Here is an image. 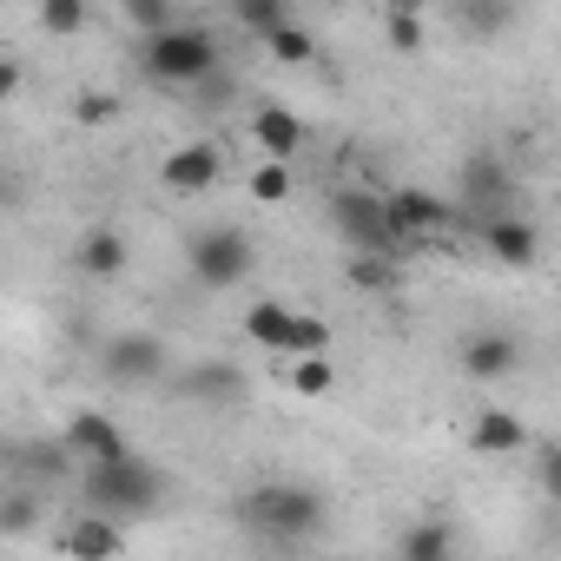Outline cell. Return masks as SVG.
Wrapping results in <instances>:
<instances>
[{"instance_id":"obj_14","label":"cell","mask_w":561,"mask_h":561,"mask_svg":"<svg viewBox=\"0 0 561 561\" xmlns=\"http://www.w3.org/2000/svg\"><path fill=\"white\" fill-rule=\"evenodd\" d=\"M482 244H489V257L495 264H508V271H528L535 257H541V231L522 218V211H502V218H482V225H469Z\"/></svg>"},{"instance_id":"obj_25","label":"cell","mask_w":561,"mask_h":561,"mask_svg":"<svg viewBox=\"0 0 561 561\" xmlns=\"http://www.w3.org/2000/svg\"><path fill=\"white\" fill-rule=\"evenodd\" d=\"M344 277H351L357 291H370V298L403 291V264H383V257H351V264H344Z\"/></svg>"},{"instance_id":"obj_24","label":"cell","mask_w":561,"mask_h":561,"mask_svg":"<svg viewBox=\"0 0 561 561\" xmlns=\"http://www.w3.org/2000/svg\"><path fill=\"white\" fill-rule=\"evenodd\" d=\"M285 21H291L285 0H238V8H231V27H238V34H257V41H271Z\"/></svg>"},{"instance_id":"obj_28","label":"cell","mask_w":561,"mask_h":561,"mask_svg":"<svg viewBox=\"0 0 561 561\" xmlns=\"http://www.w3.org/2000/svg\"><path fill=\"white\" fill-rule=\"evenodd\" d=\"M291 357H331V324L311 318V311H298V318H291V351H285V364H291Z\"/></svg>"},{"instance_id":"obj_30","label":"cell","mask_w":561,"mask_h":561,"mask_svg":"<svg viewBox=\"0 0 561 561\" xmlns=\"http://www.w3.org/2000/svg\"><path fill=\"white\" fill-rule=\"evenodd\" d=\"M285 383H291L298 397H324V390L337 383V370H331V357H291V370H285Z\"/></svg>"},{"instance_id":"obj_2","label":"cell","mask_w":561,"mask_h":561,"mask_svg":"<svg viewBox=\"0 0 561 561\" xmlns=\"http://www.w3.org/2000/svg\"><path fill=\"white\" fill-rule=\"evenodd\" d=\"M73 482H80V495H87V515H106V522H119V528L159 515V502H165V469L146 462L139 449L119 456V462H93V469H80Z\"/></svg>"},{"instance_id":"obj_1","label":"cell","mask_w":561,"mask_h":561,"mask_svg":"<svg viewBox=\"0 0 561 561\" xmlns=\"http://www.w3.org/2000/svg\"><path fill=\"white\" fill-rule=\"evenodd\" d=\"M238 528L257 541H277V548H298L331 528V502L311 482H257L238 495Z\"/></svg>"},{"instance_id":"obj_22","label":"cell","mask_w":561,"mask_h":561,"mask_svg":"<svg viewBox=\"0 0 561 561\" xmlns=\"http://www.w3.org/2000/svg\"><path fill=\"white\" fill-rule=\"evenodd\" d=\"M522 21V8H508V0H456L449 8V27L462 34H508Z\"/></svg>"},{"instance_id":"obj_16","label":"cell","mask_w":561,"mask_h":561,"mask_svg":"<svg viewBox=\"0 0 561 561\" xmlns=\"http://www.w3.org/2000/svg\"><path fill=\"white\" fill-rule=\"evenodd\" d=\"M73 264H80V277H93V285H113V277L133 264V244H126V231L100 225V231H87V238H80Z\"/></svg>"},{"instance_id":"obj_34","label":"cell","mask_w":561,"mask_h":561,"mask_svg":"<svg viewBox=\"0 0 561 561\" xmlns=\"http://www.w3.org/2000/svg\"><path fill=\"white\" fill-rule=\"evenodd\" d=\"M535 482H541V489H548V495H554V482H561V449H554V443H548V436H541V443H535Z\"/></svg>"},{"instance_id":"obj_3","label":"cell","mask_w":561,"mask_h":561,"mask_svg":"<svg viewBox=\"0 0 561 561\" xmlns=\"http://www.w3.org/2000/svg\"><path fill=\"white\" fill-rule=\"evenodd\" d=\"M139 67H146V80H152V87L192 93L198 80H211V73L225 67V41H218L205 21H185V14H179L165 34L139 41Z\"/></svg>"},{"instance_id":"obj_29","label":"cell","mask_w":561,"mask_h":561,"mask_svg":"<svg viewBox=\"0 0 561 561\" xmlns=\"http://www.w3.org/2000/svg\"><path fill=\"white\" fill-rule=\"evenodd\" d=\"M244 192H251V205H285L291 198V165H264L257 159V172L244 179Z\"/></svg>"},{"instance_id":"obj_26","label":"cell","mask_w":561,"mask_h":561,"mask_svg":"<svg viewBox=\"0 0 561 561\" xmlns=\"http://www.w3.org/2000/svg\"><path fill=\"white\" fill-rule=\"evenodd\" d=\"M119 21H126L139 41H152V34H165V27L179 21V8H172V0H119Z\"/></svg>"},{"instance_id":"obj_4","label":"cell","mask_w":561,"mask_h":561,"mask_svg":"<svg viewBox=\"0 0 561 561\" xmlns=\"http://www.w3.org/2000/svg\"><path fill=\"white\" fill-rule=\"evenodd\" d=\"M185 271H192L198 291H238L244 277L257 271V244H251V231H238V225H205V231L185 244Z\"/></svg>"},{"instance_id":"obj_13","label":"cell","mask_w":561,"mask_h":561,"mask_svg":"<svg viewBox=\"0 0 561 561\" xmlns=\"http://www.w3.org/2000/svg\"><path fill=\"white\" fill-rule=\"evenodd\" d=\"M218 172H225V152H218L211 139H192V146L165 152V165H159L165 192H179V198H198V192H211V185H218Z\"/></svg>"},{"instance_id":"obj_21","label":"cell","mask_w":561,"mask_h":561,"mask_svg":"<svg viewBox=\"0 0 561 561\" xmlns=\"http://www.w3.org/2000/svg\"><path fill=\"white\" fill-rule=\"evenodd\" d=\"M8 469H14V476H34V482H73V476H80V462L60 449V436H54V443H34V449H14ZM34 482H27V489H34Z\"/></svg>"},{"instance_id":"obj_9","label":"cell","mask_w":561,"mask_h":561,"mask_svg":"<svg viewBox=\"0 0 561 561\" xmlns=\"http://www.w3.org/2000/svg\"><path fill=\"white\" fill-rule=\"evenodd\" d=\"M244 139L257 146V159L264 165H298V152H305V119H298V106H285V100H257L251 106V119H244Z\"/></svg>"},{"instance_id":"obj_15","label":"cell","mask_w":561,"mask_h":561,"mask_svg":"<svg viewBox=\"0 0 561 561\" xmlns=\"http://www.w3.org/2000/svg\"><path fill=\"white\" fill-rule=\"evenodd\" d=\"M60 554H67V561H126V528L80 508V515L60 528Z\"/></svg>"},{"instance_id":"obj_5","label":"cell","mask_w":561,"mask_h":561,"mask_svg":"<svg viewBox=\"0 0 561 561\" xmlns=\"http://www.w3.org/2000/svg\"><path fill=\"white\" fill-rule=\"evenodd\" d=\"M383 218H390V231H397V244H403V251H423V244H436L443 231H456V225H462L456 198L423 192V185H397V192H383Z\"/></svg>"},{"instance_id":"obj_33","label":"cell","mask_w":561,"mask_h":561,"mask_svg":"<svg viewBox=\"0 0 561 561\" xmlns=\"http://www.w3.org/2000/svg\"><path fill=\"white\" fill-rule=\"evenodd\" d=\"M73 119H80V126H106V119H119V93H106V87L80 93V100H73Z\"/></svg>"},{"instance_id":"obj_8","label":"cell","mask_w":561,"mask_h":561,"mask_svg":"<svg viewBox=\"0 0 561 561\" xmlns=\"http://www.w3.org/2000/svg\"><path fill=\"white\" fill-rule=\"evenodd\" d=\"M100 377L113 390H159L172 377V357L159 344V331H119L106 351H100Z\"/></svg>"},{"instance_id":"obj_32","label":"cell","mask_w":561,"mask_h":561,"mask_svg":"<svg viewBox=\"0 0 561 561\" xmlns=\"http://www.w3.org/2000/svg\"><path fill=\"white\" fill-rule=\"evenodd\" d=\"M185 100H192V106H198V113H225V106H231V100H238V80H231V67H218V73H211V80H198V87H192V93H185Z\"/></svg>"},{"instance_id":"obj_18","label":"cell","mask_w":561,"mask_h":561,"mask_svg":"<svg viewBox=\"0 0 561 561\" xmlns=\"http://www.w3.org/2000/svg\"><path fill=\"white\" fill-rule=\"evenodd\" d=\"M397 561H456V522H443V515L403 522V535H397Z\"/></svg>"},{"instance_id":"obj_27","label":"cell","mask_w":561,"mask_h":561,"mask_svg":"<svg viewBox=\"0 0 561 561\" xmlns=\"http://www.w3.org/2000/svg\"><path fill=\"white\" fill-rule=\"evenodd\" d=\"M264 54H271V60H285V67H305V60H318V41H311L305 21H285V27L264 41Z\"/></svg>"},{"instance_id":"obj_20","label":"cell","mask_w":561,"mask_h":561,"mask_svg":"<svg viewBox=\"0 0 561 561\" xmlns=\"http://www.w3.org/2000/svg\"><path fill=\"white\" fill-rule=\"evenodd\" d=\"M34 528H47V495L27 482H8L0 489V541H21Z\"/></svg>"},{"instance_id":"obj_7","label":"cell","mask_w":561,"mask_h":561,"mask_svg":"<svg viewBox=\"0 0 561 561\" xmlns=\"http://www.w3.org/2000/svg\"><path fill=\"white\" fill-rule=\"evenodd\" d=\"M508 198H515V172H508V159H495V152H469V159L456 165V211H462V225H482V218L515 211Z\"/></svg>"},{"instance_id":"obj_35","label":"cell","mask_w":561,"mask_h":561,"mask_svg":"<svg viewBox=\"0 0 561 561\" xmlns=\"http://www.w3.org/2000/svg\"><path fill=\"white\" fill-rule=\"evenodd\" d=\"M21 87H27V67H21L14 54H0V106H8V100H14Z\"/></svg>"},{"instance_id":"obj_11","label":"cell","mask_w":561,"mask_h":561,"mask_svg":"<svg viewBox=\"0 0 561 561\" xmlns=\"http://www.w3.org/2000/svg\"><path fill=\"white\" fill-rule=\"evenodd\" d=\"M185 403H238L244 390H251V377H244V364H231V357H198V364H185V370H172L165 377Z\"/></svg>"},{"instance_id":"obj_10","label":"cell","mask_w":561,"mask_h":561,"mask_svg":"<svg viewBox=\"0 0 561 561\" xmlns=\"http://www.w3.org/2000/svg\"><path fill=\"white\" fill-rule=\"evenodd\" d=\"M60 449L80 462V469H93V462H119V456H133V443H126V430L106 416V410H73L67 423H60Z\"/></svg>"},{"instance_id":"obj_31","label":"cell","mask_w":561,"mask_h":561,"mask_svg":"<svg viewBox=\"0 0 561 561\" xmlns=\"http://www.w3.org/2000/svg\"><path fill=\"white\" fill-rule=\"evenodd\" d=\"M383 41H390L397 54H423V14H416V8H390V14H383Z\"/></svg>"},{"instance_id":"obj_36","label":"cell","mask_w":561,"mask_h":561,"mask_svg":"<svg viewBox=\"0 0 561 561\" xmlns=\"http://www.w3.org/2000/svg\"><path fill=\"white\" fill-rule=\"evenodd\" d=\"M14 205H21V172L0 165V211H14Z\"/></svg>"},{"instance_id":"obj_17","label":"cell","mask_w":561,"mask_h":561,"mask_svg":"<svg viewBox=\"0 0 561 561\" xmlns=\"http://www.w3.org/2000/svg\"><path fill=\"white\" fill-rule=\"evenodd\" d=\"M535 436H528V423L515 416V410H482L476 423H469V449L476 456H522Z\"/></svg>"},{"instance_id":"obj_12","label":"cell","mask_w":561,"mask_h":561,"mask_svg":"<svg viewBox=\"0 0 561 561\" xmlns=\"http://www.w3.org/2000/svg\"><path fill=\"white\" fill-rule=\"evenodd\" d=\"M456 370H462L469 383H508V377L522 370V337H508V331H476V337L456 351Z\"/></svg>"},{"instance_id":"obj_19","label":"cell","mask_w":561,"mask_h":561,"mask_svg":"<svg viewBox=\"0 0 561 561\" xmlns=\"http://www.w3.org/2000/svg\"><path fill=\"white\" fill-rule=\"evenodd\" d=\"M291 305H277V298H257V305H244V337L257 344V351H271V357H285L291 351Z\"/></svg>"},{"instance_id":"obj_23","label":"cell","mask_w":561,"mask_h":561,"mask_svg":"<svg viewBox=\"0 0 561 561\" xmlns=\"http://www.w3.org/2000/svg\"><path fill=\"white\" fill-rule=\"evenodd\" d=\"M87 21H93L87 0H41V14H34V27L47 41H73V34H87Z\"/></svg>"},{"instance_id":"obj_6","label":"cell","mask_w":561,"mask_h":561,"mask_svg":"<svg viewBox=\"0 0 561 561\" xmlns=\"http://www.w3.org/2000/svg\"><path fill=\"white\" fill-rule=\"evenodd\" d=\"M331 225L344 231L351 257H383V264L403 257V244H397V231H390V218H383V192H364V185L337 192V198H331Z\"/></svg>"}]
</instances>
